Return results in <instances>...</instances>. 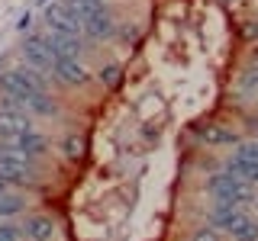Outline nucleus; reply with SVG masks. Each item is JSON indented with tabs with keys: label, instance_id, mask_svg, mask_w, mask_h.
Wrapping results in <instances>:
<instances>
[{
	"label": "nucleus",
	"instance_id": "obj_1",
	"mask_svg": "<svg viewBox=\"0 0 258 241\" xmlns=\"http://www.w3.org/2000/svg\"><path fill=\"white\" fill-rule=\"evenodd\" d=\"M0 177H4L10 187H32L39 180V167L36 161L20 155L16 148L0 142Z\"/></svg>",
	"mask_w": 258,
	"mask_h": 241
},
{
	"label": "nucleus",
	"instance_id": "obj_2",
	"mask_svg": "<svg viewBox=\"0 0 258 241\" xmlns=\"http://www.w3.org/2000/svg\"><path fill=\"white\" fill-rule=\"evenodd\" d=\"M207 193L213 199H223V203H236V206H245L252 203V183L242 180L236 174H213L207 177Z\"/></svg>",
	"mask_w": 258,
	"mask_h": 241
},
{
	"label": "nucleus",
	"instance_id": "obj_3",
	"mask_svg": "<svg viewBox=\"0 0 258 241\" xmlns=\"http://www.w3.org/2000/svg\"><path fill=\"white\" fill-rule=\"evenodd\" d=\"M23 61L29 64V68L42 71V74H52V64H55V48H52V39H48V32H26V39H23Z\"/></svg>",
	"mask_w": 258,
	"mask_h": 241
},
{
	"label": "nucleus",
	"instance_id": "obj_4",
	"mask_svg": "<svg viewBox=\"0 0 258 241\" xmlns=\"http://www.w3.org/2000/svg\"><path fill=\"white\" fill-rule=\"evenodd\" d=\"M42 20L48 32H61V36H84V26H81L78 13L71 10L68 0H52L48 7H42Z\"/></svg>",
	"mask_w": 258,
	"mask_h": 241
},
{
	"label": "nucleus",
	"instance_id": "obj_5",
	"mask_svg": "<svg viewBox=\"0 0 258 241\" xmlns=\"http://www.w3.org/2000/svg\"><path fill=\"white\" fill-rule=\"evenodd\" d=\"M81 26H84V36L91 42H110V39H116V16H113V10L107 4L100 10H94L91 16H84Z\"/></svg>",
	"mask_w": 258,
	"mask_h": 241
},
{
	"label": "nucleus",
	"instance_id": "obj_6",
	"mask_svg": "<svg viewBox=\"0 0 258 241\" xmlns=\"http://www.w3.org/2000/svg\"><path fill=\"white\" fill-rule=\"evenodd\" d=\"M4 145H10V148H16L20 155H26L32 161H39V158H45L48 155V148H52V142L45 139L39 129H26V132H16V135H7V139H0Z\"/></svg>",
	"mask_w": 258,
	"mask_h": 241
},
{
	"label": "nucleus",
	"instance_id": "obj_7",
	"mask_svg": "<svg viewBox=\"0 0 258 241\" xmlns=\"http://www.w3.org/2000/svg\"><path fill=\"white\" fill-rule=\"evenodd\" d=\"M52 74H55V80H61L64 87H75V90L91 84V71H87L78 58H55Z\"/></svg>",
	"mask_w": 258,
	"mask_h": 241
},
{
	"label": "nucleus",
	"instance_id": "obj_8",
	"mask_svg": "<svg viewBox=\"0 0 258 241\" xmlns=\"http://www.w3.org/2000/svg\"><path fill=\"white\" fill-rule=\"evenodd\" d=\"M20 231H23L26 241H55V219L45 215V212H32V215L23 219Z\"/></svg>",
	"mask_w": 258,
	"mask_h": 241
},
{
	"label": "nucleus",
	"instance_id": "obj_9",
	"mask_svg": "<svg viewBox=\"0 0 258 241\" xmlns=\"http://www.w3.org/2000/svg\"><path fill=\"white\" fill-rule=\"evenodd\" d=\"M197 139L204 142V145H213V148H216V145H239V142H242L236 129L213 126V123H210V126H200V129H197Z\"/></svg>",
	"mask_w": 258,
	"mask_h": 241
},
{
	"label": "nucleus",
	"instance_id": "obj_10",
	"mask_svg": "<svg viewBox=\"0 0 258 241\" xmlns=\"http://www.w3.org/2000/svg\"><path fill=\"white\" fill-rule=\"evenodd\" d=\"M242 215V206L236 203H223V199H216V206L210 209V225H216L220 231H229V225L236 222Z\"/></svg>",
	"mask_w": 258,
	"mask_h": 241
},
{
	"label": "nucleus",
	"instance_id": "obj_11",
	"mask_svg": "<svg viewBox=\"0 0 258 241\" xmlns=\"http://www.w3.org/2000/svg\"><path fill=\"white\" fill-rule=\"evenodd\" d=\"M48 39H52L55 58H78V55L84 52L81 36H61V32H48Z\"/></svg>",
	"mask_w": 258,
	"mask_h": 241
},
{
	"label": "nucleus",
	"instance_id": "obj_12",
	"mask_svg": "<svg viewBox=\"0 0 258 241\" xmlns=\"http://www.w3.org/2000/svg\"><path fill=\"white\" fill-rule=\"evenodd\" d=\"M26 206H29L26 196H23V193H16L13 187L0 193V219H13V215H20Z\"/></svg>",
	"mask_w": 258,
	"mask_h": 241
},
{
	"label": "nucleus",
	"instance_id": "obj_13",
	"mask_svg": "<svg viewBox=\"0 0 258 241\" xmlns=\"http://www.w3.org/2000/svg\"><path fill=\"white\" fill-rule=\"evenodd\" d=\"M229 235H232V241H258V219L242 212L239 219L229 225Z\"/></svg>",
	"mask_w": 258,
	"mask_h": 241
},
{
	"label": "nucleus",
	"instance_id": "obj_14",
	"mask_svg": "<svg viewBox=\"0 0 258 241\" xmlns=\"http://www.w3.org/2000/svg\"><path fill=\"white\" fill-rule=\"evenodd\" d=\"M61 155L68 158V161H81V158H84V139H81L78 132L64 135V142H61Z\"/></svg>",
	"mask_w": 258,
	"mask_h": 241
},
{
	"label": "nucleus",
	"instance_id": "obj_15",
	"mask_svg": "<svg viewBox=\"0 0 258 241\" xmlns=\"http://www.w3.org/2000/svg\"><path fill=\"white\" fill-rule=\"evenodd\" d=\"M97 80H100L103 87H119V80H123V68L119 64H103L100 71H97Z\"/></svg>",
	"mask_w": 258,
	"mask_h": 241
},
{
	"label": "nucleus",
	"instance_id": "obj_16",
	"mask_svg": "<svg viewBox=\"0 0 258 241\" xmlns=\"http://www.w3.org/2000/svg\"><path fill=\"white\" fill-rule=\"evenodd\" d=\"M68 4H71V10L78 13V20H84V16H91L94 10H100L103 0H68Z\"/></svg>",
	"mask_w": 258,
	"mask_h": 241
},
{
	"label": "nucleus",
	"instance_id": "obj_17",
	"mask_svg": "<svg viewBox=\"0 0 258 241\" xmlns=\"http://www.w3.org/2000/svg\"><path fill=\"white\" fill-rule=\"evenodd\" d=\"M190 241H223V235H220V228L216 225H200V228H194V235H190Z\"/></svg>",
	"mask_w": 258,
	"mask_h": 241
},
{
	"label": "nucleus",
	"instance_id": "obj_18",
	"mask_svg": "<svg viewBox=\"0 0 258 241\" xmlns=\"http://www.w3.org/2000/svg\"><path fill=\"white\" fill-rule=\"evenodd\" d=\"M20 238H23L20 225H13V222L0 219V241H20Z\"/></svg>",
	"mask_w": 258,
	"mask_h": 241
},
{
	"label": "nucleus",
	"instance_id": "obj_19",
	"mask_svg": "<svg viewBox=\"0 0 258 241\" xmlns=\"http://www.w3.org/2000/svg\"><path fill=\"white\" fill-rule=\"evenodd\" d=\"M116 36L123 39V42H136V39H139V26H136V23H116Z\"/></svg>",
	"mask_w": 258,
	"mask_h": 241
},
{
	"label": "nucleus",
	"instance_id": "obj_20",
	"mask_svg": "<svg viewBox=\"0 0 258 241\" xmlns=\"http://www.w3.org/2000/svg\"><path fill=\"white\" fill-rule=\"evenodd\" d=\"M236 155H245V158L258 161V139H255V142H239V145H236Z\"/></svg>",
	"mask_w": 258,
	"mask_h": 241
},
{
	"label": "nucleus",
	"instance_id": "obj_21",
	"mask_svg": "<svg viewBox=\"0 0 258 241\" xmlns=\"http://www.w3.org/2000/svg\"><path fill=\"white\" fill-rule=\"evenodd\" d=\"M16 29H20V32H23V36H26V32L32 29V13H23V16H20V20H16Z\"/></svg>",
	"mask_w": 258,
	"mask_h": 241
},
{
	"label": "nucleus",
	"instance_id": "obj_22",
	"mask_svg": "<svg viewBox=\"0 0 258 241\" xmlns=\"http://www.w3.org/2000/svg\"><path fill=\"white\" fill-rule=\"evenodd\" d=\"M32 4H36L39 10H42V7H48V4H52V0H32Z\"/></svg>",
	"mask_w": 258,
	"mask_h": 241
},
{
	"label": "nucleus",
	"instance_id": "obj_23",
	"mask_svg": "<svg viewBox=\"0 0 258 241\" xmlns=\"http://www.w3.org/2000/svg\"><path fill=\"white\" fill-rule=\"evenodd\" d=\"M4 190H10V183H7L4 177H0V193H4Z\"/></svg>",
	"mask_w": 258,
	"mask_h": 241
},
{
	"label": "nucleus",
	"instance_id": "obj_24",
	"mask_svg": "<svg viewBox=\"0 0 258 241\" xmlns=\"http://www.w3.org/2000/svg\"><path fill=\"white\" fill-rule=\"evenodd\" d=\"M255 61H258V55H255Z\"/></svg>",
	"mask_w": 258,
	"mask_h": 241
}]
</instances>
